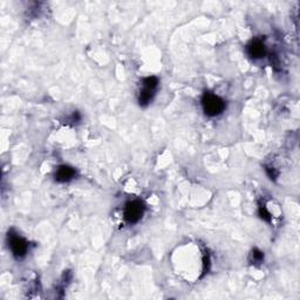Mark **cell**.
Returning <instances> with one entry per match:
<instances>
[{
    "label": "cell",
    "mask_w": 300,
    "mask_h": 300,
    "mask_svg": "<svg viewBox=\"0 0 300 300\" xmlns=\"http://www.w3.org/2000/svg\"><path fill=\"white\" fill-rule=\"evenodd\" d=\"M202 107H203L205 115L214 118V116L220 115L225 110L226 105L222 97L211 93V91H205L202 96Z\"/></svg>",
    "instance_id": "obj_1"
},
{
    "label": "cell",
    "mask_w": 300,
    "mask_h": 300,
    "mask_svg": "<svg viewBox=\"0 0 300 300\" xmlns=\"http://www.w3.org/2000/svg\"><path fill=\"white\" fill-rule=\"evenodd\" d=\"M8 246L15 259H23L28 252V243L14 230H9L7 235Z\"/></svg>",
    "instance_id": "obj_2"
},
{
    "label": "cell",
    "mask_w": 300,
    "mask_h": 300,
    "mask_svg": "<svg viewBox=\"0 0 300 300\" xmlns=\"http://www.w3.org/2000/svg\"><path fill=\"white\" fill-rule=\"evenodd\" d=\"M159 86V79L156 77L144 78L142 81V90L138 94V105L141 107H147L153 101L155 91Z\"/></svg>",
    "instance_id": "obj_3"
},
{
    "label": "cell",
    "mask_w": 300,
    "mask_h": 300,
    "mask_svg": "<svg viewBox=\"0 0 300 300\" xmlns=\"http://www.w3.org/2000/svg\"><path fill=\"white\" fill-rule=\"evenodd\" d=\"M146 207H144L143 202L140 200H134L128 202L126 204L125 210H123V218L128 224H136L143 217Z\"/></svg>",
    "instance_id": "obj_4"
},
{
    "label": "cell",
    "mask_w": 300,
    "mask_h": 300,
    "mask_svg": "<svg viewBox=\"0 0 300 300\" xmlns=\"http://www.w3.org/2000/svg\"><path fill=\"white\" fill-rule=\"evenodd\" d=\"M75 176H77V170L69 166H65V164L58 167L54 173L55 181L59 183L71 182L72 179L75 178Z\"/></svg>",
    "instance_id": "obj_5"
},
{
    "label": "cell",
    "mask_w": 300,
    "mask_h": 300,
    "mask_svg": "<svg viewBox=\"0 0 300 300\" xmlns=\"http://www.w3.org/2000/svg\"><path fill=\"white\" fill-rule=\"evenodd\" d=\"M246 50L248 54L251 56L252 59H261L266 54V47H265L264 43L259 39L252 40L248 46H246Z\"/></svg>",
    "instance_id": "obj_6"
},
{
    "label": "cell",
    "mask_w": 300,
    "mask_h": 300,
    "mask_svg": "<svg viewBox=\"0 0 300 300\" xmlns=\"http://www.w3.org/2000/svg\"><path fill=\"white\" fill-rule=\"evenodd\" d=\"M251 264L254 265H259L264 261V254L258 249H254L250 254V258H249Z\"/></svg>",
    "instance_id": "obj_7"
},
{
    "label": "cell",
    "mask_w": 300,
    "mask_h": 300,
    "mask_svg": "<svg viewBox=\"0 0 300 300\" xmlns=\"http://www.w3.org/2000/svg\"><path fill=\"white\" fill-rule=\"evenodd\" d=\"M258 213H259V216H260V218H261V219L265 220V222H267V223H270V222H271V219H272V216H271L270 211L267 210L266 205H265V204H260V205H259V210H258Z\"/></svg>",
    "instance_id": "obj_8"
},
{
    "label": "cell",
    "mask_w": 300,
    "mask_h": 300,
    "mask_svg": "<svg viewBox=\"0 0 300 300\" xmlns=\"http://www.w3.org/2000/svg\"><path fill=\"white\" fill-rule=\"evenodd\" d=\"M265 171H266L268 177H270L271 179H273V181H276L278 175H279V173H278V171L273 168V167H265Z\"/></svg>",
    "instance_id": "obj_9"
},
{
    "label": "cell",
    "mask_w": 300,
    "mask_h": 300,
    "mask_svg": "<svg viewBox=\"0 0 300 300\" xmlns=\"http://www.w3.org/2000/svg\"><path fill=\"white\" fill-rule=\"evenodd\" d=\"M80 120H81V115H80V114H79V112H74L73 114H72L71 118H69V121L73 122V123L80 122Z\"/></svg>",
    "instance_id": "obj_10"
}]
</instances>
